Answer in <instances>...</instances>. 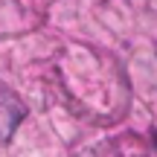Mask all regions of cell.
Wrapping results in <instances>:
<instances>
[{"mask_svg":"<svg viewBox=\"0 0 157 157\" xmlns=\"http://www.w3.org/2000/svg\"><path fill=\"white\" fill-rule=\"evenodd\" d=\"M151 137H154V146H157V128H154V134H151Z\"/></svg>","mask_w":157,"mask_h":157,"instance_id":"obj_1","label":"cell"}]
</instances>
